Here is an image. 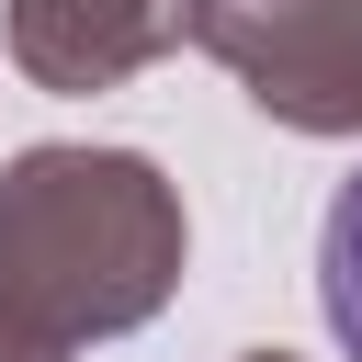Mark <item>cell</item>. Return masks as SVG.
<instances>
[{"mask_svg": "<svg viewBox=\"0 0 362 362\" xmlns=\"http://www.w3.org/2000/svg\"><path fill=\"white\" fill-rule=\"evenodd\" d=\"M328 317H339V339L362 351V181L328 204Z\"/></svg>", "mask_w": 362, "mask_h": 362, "instance_id": "obj_1", "label": "cell"}]
</instances>
